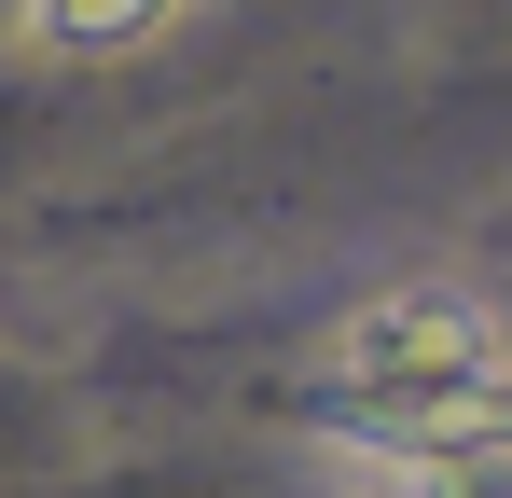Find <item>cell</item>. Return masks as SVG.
<instances>
[{
    "label": "cell",
    "mask_w": 512,
    "mask_h": 498,
    "mask_svg": "<svg viewBox=\"0 0 512 498\" xmlns=\"http://www.w3.org/2000/svg\"><path fill=\"white\" fill-rule=\"evenodd\" d=\"M180 0H28V42L42 56H139Z\"/></svg>",
    "instance_id": "3957f363"
},
{
    "label": "cell",
    "mask_w": 512,
    "mask_h": 498,
    "mask_svg": "<svg viewBox=\"0 0 512 498\" xmlns=\"http://www.w3.org/2000/svg\"><path fill=\"white\" fill-rule=\"evenodd\" d=\"M333 374L360 402V429H402V443H499L512 429V332L499 305H471L443 277L374 291L333 332Z\"/></svg>",
    "instance_id": "6da1fadb"
},
{
    "label": "cell",
    "mask_w": 512,
    "mask_h": 498,
    "mask_svg": "<svg viewBox=\"0 0 512 498\" xmlns=\"http://www.w3.org/2000/svg\"><path fill=\"white\" fill-rule=\"evenodd\" d=\"M333 485L346 498H512V443H333Z\"/></svg>",
    "instance_id": "7a4b0ae2"
}]
</instances>
